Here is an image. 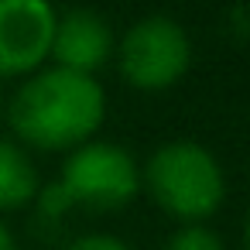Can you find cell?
I'll return each instance as SVG.
<instances>
[{
	"instance_id": "cell-1",
	"label": "cell",
	"mask_w": 250,
	"mask_h": 250,
	"mask_svg": "<svg viewBox=\"0 0 250 250\" xmlns=\"http://www.w3.org/2000/svg\"><path fill=\"white\" fill-rule=\"evenodd\" d=\"M106 120V93L93 76L42 69L21 83L7 103L11 130L38 151H76Z\"/></svg>"
},
{
	"instance_id": "cell-2",
	"label": "cell",
	"mask_w": 250,
	"mask_h": 250,
	"mask_svg": "<svg viewBox=\"0 0 250 250\" xmlns=\"http://www.w3.org/2000/svg\"><path fill=\"white\" fill-rule=\"evenodd\" d=\"M144 188L182 226L206 223L226 202V175L216 154L195 141H168L144 161Z\"/></svg>"
},
{
	"instance_id": "cell-3",
	"label": "cell",
	"mask_w": 250,
	"mask_h": 250,
	"mask_svg": "<svg viewBox=\"0 0 250 250\" xmlns=\"http://www.w3.org/2000/svg\"><path fill=\"white\" fill-rule=\"evenodd\" d=\"M117 65L127 86L144 93L171 89L192 65V38L168 14H147L127 28L117 45Z\"/></svg>"
},
{
	"instance_id": "cell-4",
	"label": "cell",
	"mask_w": 250,
	"mask_h": 250,
	"mask_svg": "<svg viewBox=\"0 0 250 250\" xmlns=\"http://www.w3.org/2000/svg\"><path fill=\"white\" fill-rule=\"evenodd\" d=\"M59 188L69 195L72 206L120 209L137 199L141 168L127 147L110 141H86L65 158Z\"/></svg>"
},
{
	"instance_id": "cell-5",
	"label": "cell",
	"mask_w": 250,
	"mask_h": 250,
	"mask_svg": "<svg viewBox=\"0 0 250 250\" xmlns=\"http://www.w3.org/2000/svg\"><path fill=\"white\" fill-rule=\"evenodd\" d=\"M52 0H0V76H31L52 52Z\"/></svg>"
},
{
	"instance_id": "cell-6",
	"label": "cell",
	"mask_w": 250,
	"mask_h": 250,
	"mask_svg": "<svg viewBox=\"0 0 250 250\" xmlns=\"http://www.w3.org/2000/svg\"><path fill=\"white\" fill-rule=\"evenodd\" d=\"M113 55V31L106 18H100L89 7H72L55 21V38L48 59H55L59 69L93 76L100 65H106Z\"/></svg>"
},
{
	"instance_id": "cell-7",
	"label": "cell",
	"mask_w": 250,
	"mask_h": 250,
	"mask_svg": "<svg viewBox=\"0 0 250 250\" xmlns=\"http://www.w3.org/2000/svg\"><path fill=\"white\" fill-rule=\"evenodd\" d=\"M38 188L42 182H38L31 158L18 144L0 141V212H18L31 206Z\"/></svg>"
},
{
	"instance_id": "cell-8",
	"label": "cell",
	"mask_w": 250,
	"mask_h": 250,
	"mask_svg": "<svg viewBox=\"0 0 250 250\" xmlns=\"http://www.w3.org/2000/svg\"><path fill=\"white\" fill-rule=\"evenodd\" d=\"M165 250H226V243H223V236H219L216 229H209L206 223H192V226H178V229L168 236Z\"/></svg>"
},
{
	"instance_id": "cell-9",
	"label": "cell",
	"mask_w": 250,
	"mask_h": 250,
	"mask_svg": "<svg viewBox=\"0 0 250 250\" xmlns=\"http://www.w3.org/2000/svg\"><path fill=\"white\" fill-rule=\"evenodd\" d=\"M62 250H130V247L120 236H113V233H86V236L65 243Z\"/></svg>"
},
{
	"instance_id": "cell-10",
	"label": "cell",
	"mask_w": 250,
	"mask_h": 250,
	"mask_svg": "<svg viewBox=\"0 0 250 250\" xmlns=\"http://www.w3.org/2000/svg\"><path fill=\"white\" fill-rule=\"evenodd\" d=\"M0 250H18V243H14V233L7 229V223L0 219Z\"/></svg>"
}]
</instances>
